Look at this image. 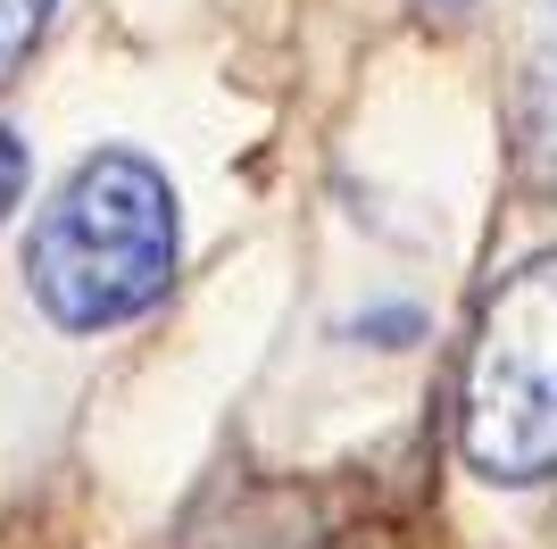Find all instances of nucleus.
I'll use <instances>...</instances> for the list:
<instances>
[{
  "mask_svg": "<svg viewBox=\"0 0 557 549\" xmlns=\"http://www.w3.org/2000/svg\"><path fill=\"white\" fill-rule=\"evenodd\" d=\"M25 283L50 325L109 333L175 283V183L134 150L84 159L25 233Z\"/></svg>",
  "mask_w": 557,
  "mask_h": 549,
  "instance_id": "obj_1",
  "label": "nucleus"
},
{
  "mask_svg": "<svg viewBox=\"0 0 557 549\" xmlns=\"http://www.w3.org/2000/svg\"><path fill=\"white\" fill-rule=\"evenodd\" d=\"M458 450L483 483L557 475V251L499 274L458 391Z\"/></svg>",
  "mask_w": 557,
  "mask_h": 549,
  "instance_id": "obj_2",
  "label": "nucleus"
},
{
  "mask_svg": "<svg viewBox=\"0 0 557 549\" xmlns=\"http://www.w3.org/2000/svg\"><path fill=\"white\" fill-rule=\"evenodd\" d=\"M17 192H25V142L0 125V217L17 208Z\"/></svg>",
  "mask_w": 557,
  "mask_h": 549,
  "instance_id": "obj_5",
  "label": "nucleus"
},
{
  "mask_svg": "<svg viewBox=\"0 0 557 549\" xmlns=\"http://www.w3.org/2000/svg\"><path fill=\"white\" fill-rule=\"evenodd\" d=\"M524 109H533V159H549V183H557V50H533Z\"/></svg>",
  "mask_w": 557,
  "mask_h": 549,
  "instance_id": "obj_4",
  "label": "nucleus"
},
{
  "mask_svg": "<svg viewBox=\"0 0 557 549\" xmlns=\"http://www.w3.org/2000/svg\"><path fill=\"white\" fill-rule=\"evenodd\" d=\"M50 9H59V0H0V84H17V68L34 59Z\"/></svg>",
  "mask_w": 557,
  "mask_h": 549,
  "instance_id": "obj_3",
  "label": "nucleus"
}]
</instances>
